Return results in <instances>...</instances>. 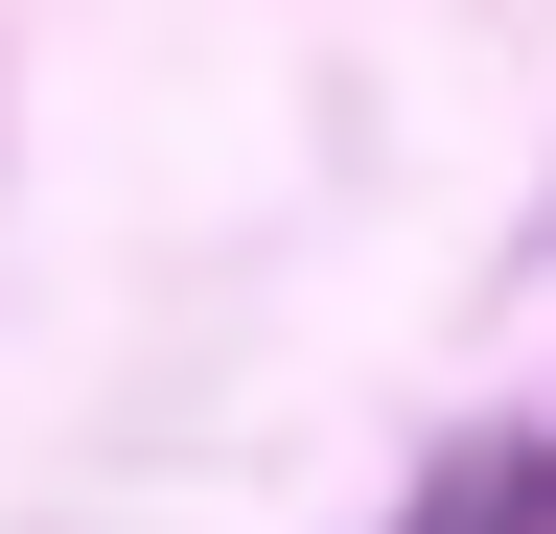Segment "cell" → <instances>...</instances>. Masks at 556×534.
I'll use <instances>...</instances> for the list:
<instances>
[{
    "label": "cell",
    "mask_w": 556,
    "mask_h": 534,
    "mask_svg": "<svg viewBox=\"0 0 556 534\" xmlns=\"http://www.w3.org/2000/svg\"><path fill=\"white\" fill-rule=\"evenodd\" d=\"M417 534H556V442H464L417 488Z\"/></svg>",
    "instance_id": "6da1fadb"
}]
</instances>
